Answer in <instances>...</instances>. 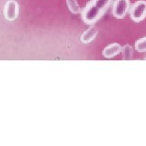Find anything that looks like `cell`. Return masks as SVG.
I'll use <instances>...</instances> for the list:
<instances>
[{
	"label": "cell",
	"instance_id": "52a82bcc",
	"mask_svg": "<svg viewBox=\"0 0 146 146\" xmlns=\"http://www.w3.org/2000/svg\"><path fill=\"white\" fill-rule=\"evenodd\" d=\"M90 2L94 3L98 8H99L100 10L105 12L110 6L112 0H91Z\"/></svg>",
	"mask_w": 146,
	"mask_h": 146
},
{
	"label": "cell",
	"instance_id": "8fae6325",
	"mask_svg": "<svg viewBox=\"0 0 146 146\" xmlns=\"http://www.w3.org/2000/svg\"><path fill=\"white\" fill-rule=\"evenodd\" d=\"M145 60H146V58H145Z\"/></svg>",
	"mask_w": 146,
	"mask_h": 146
},
{
	"label": "cell",
	"instance_id": "277c9868",
	"mask_svg": "<svg viewBox=\"0 0 146 146\" xmlns=\"http://www.w3.org/2000/svg\"><path fill=\"white\" fill-rule=\"evenodd\" d=\"M130 7V0H115L112 9L113 15L118 19H123L129 11Z\"/></svg>",
	"mask_w": 146,
	"mask_h": 146
},
{
	"label": "cell",
	"instance_id": "5b68a950",
	"mask_svg": "<svg viewBox=\"0 0 146 146\" xmlns=\"http://www.w3.org/2000/svg\"><path fill=\"white\" fill-rule=\"evenodd\" d=\"M122 51V46L118 43L110 44L108 46H106L102 51V54L106 58H111L115 57L117 54H120Z\"/></svg>",
	"mask_w": 146,
	"mask_h": 146
},
{
	"label": "cell",
	"instance_id": "3957f363",
	"mask_svg": "<svg viewBox=\"0 0 146 146\" xmlns=\"http://www.w3.org/2000/svg\"><path fill=\"white\" fill-rule=\"evenodd\" d=\"M20 7L16 0H7L4 6L3 15L6 20L8 21H14L19 16Z\"/></svg>",
	"mask_w": 146,
	"mask_h": 146
},
{
	"label": "cell",
	"instance_id": "7a4b0ae2",
	"mask_svg": "<svg viewBox=\"0 0 146 146\" xmlns=\"http://www.w3.org/2000/svg\"><path fill=\"white\" fill-rule=\"evenodd\" d=\"M129 13L131 20L140 22L146 17V1L139 0L130 7Z\"/></svg>",
	"mask_w": 146,
	"mask_h": 146
},
{
	"label": "cell",
	"instance_id": "6da1fadb",
	"mask_svg": "<svg viewBox=\"0 0 146 146\" xmlns=\"http://www.w3.org/2000/svg\"><path fill=\"white\" fill-rule=\"evenodd\" d=\"M102 11L98 8L94 3L89 2L81 11V17L83 21L87 25H94L104 14Z\"/></svg>",
	"mask_w": 146,
	"mask_h": 146
},
{
	"label": "cell",
	"instance_id": "30bf717a",
	"mask_svg": "<svg viewBox=\"0 0 146 146\" xmlns=\"http://www.w3.org/2000/svg\"><path fill=\"white\" fill-rule=\"evenodd\" d=\"M135 48L138 52H146V36L136 42Z\"/></svg>",
	"mask_w": 146,
	"mask_h": 146
},
{
	"label": "cell",
	"instance_id": "ba28073f",
	"mask_svg": "<svg viewBox=\"0 0 146 146\" xmlns=\"http://www.w3.org/2000/svg\"><path fill=\"white\" fill-rule=\"evenodd\" d=\"M67 5L73 14H78L80 12V7L76 0H67Z\"/></svg>",
	"mask_w": 146,
	"mask_h": 146
},
{
	"label": "cell",
	"instance_id": "9c48e42d",
	"mask_svg": "<svg viewBox=\"0 0 146 146\" xmlns=\"http://www.w3.org/2000/svg\"><path fill=\"white\" fill-rule=\"evenodd\" d=\"M122 54H123V59L124 60H129L132 57L133 54V49L129 45H125L122 47Z\"/></svg>",
	"mask_w": 146,
	"mask_h": 146
},
{
	"label": "cell",
	"instance_id": "8992f818",
	"mask_svg": "<svg viewBox=\"0 0 146 146\" xmlns=\"http://www.w3.org/2000/svg\"><path fill=\"white\" fill-rule=\"evenodd\" d=\"M98 30L95 26H91L86 31H84L80 36V41L83 44H89L98 35Z\"/></svg>",
	"mask_w": 146,
	"mask_h": 146
}]
</instances>
